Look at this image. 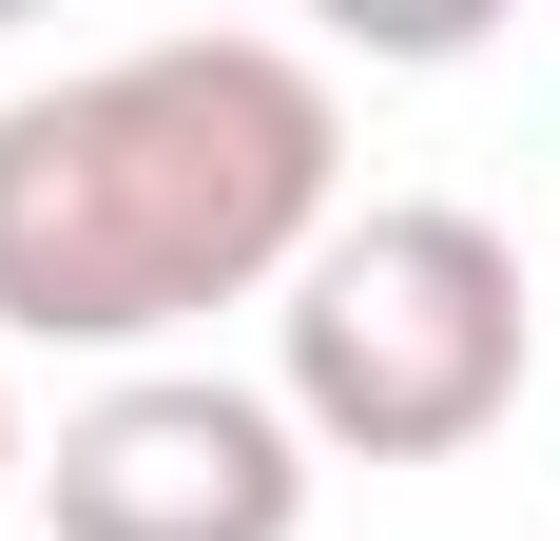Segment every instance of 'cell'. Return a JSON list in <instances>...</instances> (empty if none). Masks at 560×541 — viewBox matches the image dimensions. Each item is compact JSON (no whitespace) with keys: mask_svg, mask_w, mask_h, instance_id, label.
I'll return each mask as SVG.
<instances>
[{"mask_svg":"<svg viewBox=\"0 0 560 541\" xmlns=\"http://www.w3.org/2000/svg\"><path fill=\"white\" fill-rule=\"evenodd\" d=\"M348 116L290 39H136L97 78L0 97V329L20 348H155L329 252Z\"/></svg>","mask_w":560,"mask_h":541,"instance_id":"6da1fadb","label":"cell"},{"mask_svg":"<svg viewBox=\"0 0 560 541\" xmlns=\"http://www.w3.org/2000/svg\"><path fill=\"white\" fill-rule=\"evenodd\" d=\"M20 484H39V464H20V406H0V503H20Z\"/></svg>","mask_w":560,"mask_h":541,"instance_id":"277c9868","label":"cell"},{"mask_svg":"<svg viewBox=\"0 0 560 541\" xmlns=\"http://www.w3.org/2000/svg\"><path fill=\"white\" fill-rule=\"evenodd\" d=\"M522 348H541L522 252L483 214H445V194H387V214H348L329 252L290 270L271 406L329 445V464H464V445L522 406Z\"/></svg>","mask_w":560,"mask_h":541,"instance_id":"7a4b0ae2","label":"cell"},{"mask_svg":"<svg viewBox=\"0 0 560 541\" xmlns=\"http://www.w3.org/2000/svg\"><path fill=\"white\" fill-rule=\"evenodd\" d=\"M39 522L58 541H290L310 522V426L232 368H136L58 426Z\"/></svg>","mask_w":560,"mask_h":541,"instance_id":"3957f363","label":"cell"}]
</instances>
